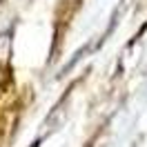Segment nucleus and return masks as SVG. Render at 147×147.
Listing matches in <instances>:
<instances>
[{
    "mask_svg": "<svg viewBox=\"0 0 147 147\" xmlns=\"http://www.w3.org/2000/svg\"><path fill=\"white\" fill-rule=\"evenodd\" d=\"M0 80H2V71H0Z\"/></svg>",
    "mask_w": 147,
    "mask_h": 147,
    "instance_id": "1",
    "label": "nucleus"
}]
</instances>
